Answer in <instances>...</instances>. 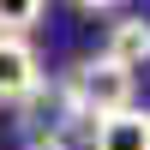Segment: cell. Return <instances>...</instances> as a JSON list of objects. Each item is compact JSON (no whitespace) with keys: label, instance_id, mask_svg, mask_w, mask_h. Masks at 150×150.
I'll list each match as a JSON object with an SVG mask.
<instances>
[{"label":"cell","instance_id":"cell-3","mask_svg":"<svg viewBox=\"0 0 150 150\" xmlns=\"http://www.w3.org/2000/svg\"><path fill=\"white\" fill-rule=\"evenodd\" d=\"M102 60L138 78V72L150 66V24H144V18H132V12H120V18L108 24V48H102Z\"/></svg>","mask_w":150,"mask_h":150},{"label":"cell","instance_id":"cell-6","mask_svg":"<svg viewBox=\"0 0 150 150\" xmlns=\"http://www.w3.org/2000/svg\"><path fill=\"white\" fill-rule=\"evenodd\" d=\"M30 150H66V138H48V132H30Z\"/></svg>","mask_w":150,"mask_h":150},{"label":"cell","instance_id":"cell-4","mask_svg":"<svg viewBox=\"0 0 150 150\" xmlns=\"http://www.w3.org/2000/svg\"><path fill=\"white\" fill-rule=\"evenodd\" d=\"M90 150H150V114L132 102L120 114L90 120Z\"/></svg>","mask_w":150,"mask_h":150},{"label":"cell","instance_id":"cell-2","mask_svg":"<svg viewBox=\"0 0 150 150\" xmlns=\"http://www.w3.org/2000/svg\"><path fill=\"white\" fill-rule=\"evenodd\" d=\"M36 90H42V60H36V48L0 36V102H30Z\"/></svg>","mask_w":150,"mask_h":150},{"label":"cell","instance_id":"cell-1","mask_svg":"<svg viewBox=\"0 0 150 150\" xmlns=\"http://www.w3.org/2000/svg\"><path fill=\"white\" fill-rule=\"evenodd\" d=\"M72 84H78V102H84V114H90V120L132 108V90H138V78L120 72V66H108V60H84V66L72 72Z\"/></svg>","mask_w":150,"mask_h":150},{"label":"cell","instance_id":"cell-5","mask_svg":"<svg viewBox=\"0 0 150 150\" xmlns=\"http://www.w3.org/2000/svg\"><path fill=\"white\" fill-rule=\"evenodd\" d=\"M42 18H48L42 0H0V36H12V42H24V30H36Z\"/></svg>","mask_w":150,"mask_h":150}]
</instances>
